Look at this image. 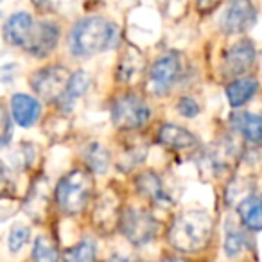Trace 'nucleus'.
<instances>
[{
	"label": "nucleus",
	"mask_w": 262,
	"mask_h": 262,
	"mask_svg": "<svg viewBox=\"0 0 262 262\" xmlns=\"http://www.w3.org/2000/svg\"><path fill=\"white\" fill-rule=\"evenodd\" d=\"M59 36H61V29L58 24L51 20H41V22H36L24 51L33 58H47L56 51Z\"/></svg>",
	"instance_id": "obj_10"
},
{
	"label": "nucleus",
	"mask_w": 262,
	"mask_h": 262,
	"mask_svg": "<svg viewBox=\"0 0 262 262\" xmlns=\"http://www.w3.org/2000/svg\"><path fill=\"white\" fill-rule=\"evenodd\" d=\"M31 2H33V6L40 13L56 11V8H58V4H59V0H31Z\"/></svg>",
	"instance_id": "obj_29"
},
{
	"label": "nucleus",
	"mask_w": 262,
	"mask_h": 262,
	"mask_svg": "<svg viewBox=\"0 0 262 262\" xmlns=\"http://www.w3.org/2000/svg\"><path fill=\"white\" fill-rule=\"evenodd\" d=\"M182 59L176 54H165L151 65L147 74V88L153 95H167L182 79Z\"/></svg>",
	"instance_id": "obj_7"
},
{
	"label": "nucleus",
	"mask_w": 262,
	"mask_h": 262,
	"mask_svg": "<svg viewBox=\"0 0 262 262\" xmlns=\"http://www.w3.org/2000/svg\"><path fill=\"white\" fill-rule=\"evenodd\" d=\"M176 110L182 117L185 119H196L200 115V104L194 97H180L178 102H176Z\"/></svg>",
	"instance_id": "obj_26"
},
{
	"label": "nucleus",
	"mask_w": 262,
	"mask_h": 262,
	"mask_svg": "<svg viewBox=\"0 0 262 262\" xmlns=\"http://www.w3.org/2000/svg\"><path fill=\"white\" fill-rule=\"evenodd\" d=\"M164 262H185V260L180 257H174V255H167V257L164 258Z\"/></svg>",
	"instance_id": "obj_32"
},
{
	"label": "nucleus",
	"mask_w": 262,
	"mask_h": 262,
	"mask_svg": "<svg viewBox=\"0 0 262 262\" xmlns=\"http://www.w3.org/2000/svg\"><path fill=\"white\" fill-rule=\"evenodd\" d=\"M237 214H239L241 225L251 232H260L262 230V198L260 196H248L237 205Z\"/></svg>",
	"instance_id": "obj_20"
},
{
	"label": "nucleus",
	"mask_w": 262,
	"mask_h": 262,
	"mask_svg": "<svg viewBox=\"0 0 262 262\" xmlns=\"http://www.w3.org/2000/svg\"><path fill=\"white\" fill-rule=\"evenodd\" d=\"M34 26V18L26 11H18L15 15H11L4 24V40L8 45L11 47H18L24 51V47L27 45L33 33Z\"/></svg>",
	"instance_id": "obj_12"
},
{
	"label": "nucleus",
	"mask_w": 262,
	"mask_h": 262,
	"mask_svg": "<svg viewBox=\"0 0 262 262\" xmlns=\"http://www.w3.org/2000/svg\"><path fill=\"white\" fill-rule=\"evenodd\" d=\"M33 260L34 262H59V255L54 243L47 235H40L34 241L33 246Z\"/></svg>",
	"instance_id": "obj_24"
},
{
	"label": "nucleus",
	"mask_w": 262,
	"mask_h": 262,
	"mask_svg": "<svg viewBox=\"0 0 262 262\" xmlns=\"http://www.w3.org/2000/svg\"><path fill=\"white\" fill-rule=\"evenodd\" d=\"M135 185L139 194L147 200L149 203L157 205V207H167L171 205V196L165 190V185L162 178L153 171H142L135 180Z\"/></svg>",
	"instance_id": "obj_13"
},
{
	"label": "nucleus",
	"mask_w": 262,
	"mask_h": 262,
	"mask_svg": "<svg viewBox=\"0 0 262 262\" xmlns=\"http://www.w3.org/2000/svg\"><path fill=\"white\" fill-rule=\"evenodd\" d=\"M90 84H92V79L84 70H76V72H72L69 88H67L65 95H63L58 108L61 110L63 113H69L70 110L74 108V104L90 90Z\"/></svg>",
	"instance_id": "obj_19"
},
{
	"label": "nucleus",
	"mask_w": 262,
	"mask_h": 262,
	"mask_svg": "<svg viewBox=\"0 0 262 262\" xmlns=\"http://www.w3.org/2000/svg\"><path fill=\"white\" fill-rule=\"evenodd\" d=\"M83 160L90 172L102 174V172H106V169L110 165V153L99 142H90L83 151Z\"/></svg>",
	"instance_id": "obj_21"
},
{
	"label": "nucleus",
	"mask_w": 262,
	"mask_h": 262,
	"mask_svg": "<svg viewBox=\"0 0 262 262\" xmlns=\"http://www.w3.org/2000/svg\"><path fill=\"white\" fill-rule=\"evenodd\" d=\"M70 77H72V72L67 67L49 65L43 67V69H38L36 72L31 74L29 84L40 99L59 104L67 88H69Z\"/></svg>",
	"instance_id": "obj_5"
},
{
	"label": "nucleus",
	"mask_w": 262,
	"mask_h": 262,
	"mask_svg": "<svg viewBox=\"0 0 262 262\" xmlns=\"http://www.w3.org/2000/svg\"><path fill=\"white\" fill-rule=\"evenodd\" d=\"M221 0H198V11L200 13H212L219 6Z\"/></svg>",
	"instance_id": "obj_30"
},
{
	"label": "nucleus",
	"mask_w": 262,
	"mask_h": 262,
	"mask_svg": "<svg viewBox=\"0 0 262 262\" xmlns=\"http://www.w3.org/2000/svg\"><path fill=\"white\" fill-rule=\"evenodd\" d=\"M257 61V49L253 41L244 38L230 45V49L225 52L221 61V74L226 79H239L244 77Z\"/></svg>",
	"instance_id": "obj_9"
},
{
	"label": "nucleus",
	"mask_w": 262,
	"mask_h": 262,
	"mask_svg": "<svg viewBox=\"0 0 262 262\" xmlns=\"http://www.w3.org/2000/svg\"><path fill=\"white\" fill-rule=\"evenodd\" d=\"M248 244V235L239 225L235 223H228L226 225V235H225V253L226 257L233 258L237 255H241L246 250Z\"/></svg>",
	"instance_id": "obj_22"
},
{
	"label": "nucleus",
	"mask_w": 262,
	"mask_h": 262,
	"mask_svg": "<svg viewBox=\"0 0 262 262\" xmlns=\"http://www.w3.org/2000/svg\"><path fill=\"white\" fill-rule=\"evenodd\" d=\"M29 235H31V230L27 228V226H24V225L13 226L11 232H9V239H8L9 250H11L13 253L20 251L27 244V241H29Z\"/></svg>",
	"instance_id": "obj_25"
},
{
	"label": "nucleus",
	"mask_w": 262,
	"mask_h": 262,
	"mask_svg": "<svg viewBox=\"0 0 262 262\" xmlns=\"http://www.w3.org/2000/svg\"><path fill=\"white\" fill-rule=\"evenodd\" d=\"M214 232L212 217L205 210H187L176 215L169 230V243L182 253H196L208 246Z\"/></svg>",
	"instance_id": "obj_2"
},
{
	"label": "nucleus",
	"mask_w": 262,
	"mask_h": 262,
	"mask_svg": "<svg viewBox=\"0 0 262 262\" xmlns=\"http://www.w3.org/2000/svg\"><path fill=\"white\" fill-rule=\"evenodd\" d=\"M230 126L244 140L253 146H262V117L251 112H233L230 115Z\"/></svg>",
	"instance_id": "obj_16"
},
{
	"label": "nucleus",
	"mask_w": 262,
	"mask_h": 262,
	"mask_svg": "<svg viewBox=\"0 0 262 262\" xmlns=\"http://www.w3.org/2000/svg\"><path fill=\"white\" fill-rule=\"evenodd\" d=\"M120 215L122 212L119 210V203L117 198L113 194H110V190H106L102 194V198H99L97 205L94 208V221L97 225L99 230L108 232L115 225H120Z\"/></svg>",
	"instance_id": "obj_17"
},
{
	"label": "nucleus",
	"mask_w": 262,
	"mask_h": 262,
	"mask_svg": "<svg viewBox=\"0 0 262 262\" xmlns=\"http://www.w3.org/2000/svg\"><path fill=\"white\" fill-rule=\"evenodd\" d=\"M94 196V178L88 169H72L56 185V203L59 210L76 215L86 208Z\"/></svg>",
	"instance_id": "obj_3"
},
{
	"label": "nucleus",
	"mask_w": 262,
	"mask_h": 262,
	"mask_svg": "<svg viewBox=\"0 0 262 262\" xmlns=\"http://www.w3.org/2000/svg\"><path fill=\"white\" fill-rule=\"evenodd\" d=\"M257 92H258V81L255 77L244 76L239 77V79L230 81L225 94H226V101H228V104L232 108H241L246 102H250Z\"/></svg>",
	"instance_id": "obj_18"
},
{
	"label": "nucleus",
	"mask_w": 262,
	"mask_h": 262,
	"mask_svg": "<svg viewBox=\"0 0 262 262\" xmlns=\"http://www.w3.org/2000/svg\"><path fill=\"white\" fill-rule=\"evenodd\" d=\"M108 262H135V260L129 258V257H126V255H113Z\"/></svg>",
	"instance_id": "obj_31"
},
{
	"label": "nucleus",
	"mask_w": 262,
	"mask_h": 262,
	"mask_svg": "<svg viewBox=\"0 0 262 262\" xmlns=\"http://www.w3.org/2000/svg\"><path fill=\"white\" fill-rule=\"evenodd\" d=\"M11 113H8L4 110V115H2V147H8L9 142H11V137H13V126H15V120L13 117H9Z\"/></svg>",
	"instance_id": "obj_27"
},
{
	"label": "nucleus",
	"mask_w": 262,
	"mask_h": 262,
	"mask_svg": "<svg viewBox=\"0 0 262 262\" xmlns=\"http://www.w3.org/2000/svg\"><path fill=\"white\" fill-rule=\"evenodd\" d=\"M120 232L135 246H144L155 239L158 232V221L149 210L142 207H127L120 215Z\"/></svg>",
	"instance_id": "obj_6"
},
{
	"label": "nucleus",
	"mask_w": 262,
	"mask_h": 262,
	"mask_svg": "<svg viewBox=\"0 0 262 262\" xmlns=\"http://www.w3.org/2000/svg\"><path fill=\"white\" fill-rule=\"evenodd\" d=\"M157 140L171 151H192L194 147H198V139L189 129L171 122L164 124L158 129Z\"/></svg>",
	"instance_id": "obj_15"
},
{
	"label": "nucleus",
	"mask_w": 262,
	"mask_h": 262,
	"mask_svg": "<svg viewBox=\"0 0 262 262\" xmlns=\"http://www.w3.org/2000/svg\"><path fill=\"white\" fill-rule=\"evenodd\" d=\"M110 115H112V124L117 129L135 131L149 122L151 110L142 95L135 92H126L113 101Z\"/></svg>",
	"instance_id": "obj_4"
},
{
	"label": "nucleus",
	"mask_w": 262,
	"mask_h": 262,
	"mask_svg": "<svg viewBox=\"0 0 262 262\" xmlns=\"http://www.w3.org/2000/svg\"><path fill=\"white\" fill-rule=\"evenodd\" d=\"M144 67H146V59L142 52L133 45H126L117 63V79L124 84L135 83L144 74Z\"/></svg>",
	"instance_id": "obj_14"
},
{
	"label": "nucleus",
	"mask_w": 262,
	"mask_h": 262,
	"mask_svg": "<svg viewBox=\"0 0 262 262\" xmlns=\"http://www.w3.org/2000/svg\"><path fill=\"white\" fill-rule=\"evenodd\" d=\"M257 9L251 0H230L219 18V29L226 36H237L257 24Z\"/></svg>",
	"instance_id": "obj_8"
},
{
	"label": "nucleus",
	"mask_w": 262,
	"mask_h": 262,
	"mask_svg": "<svg viewBox=\"0 0 262 262\" xmlns=\"http://www.w3.org/2000/svg\"><path fill=\"white\" fill-rule=\"evenodd\" d=\"M119 27L104 16H86L72 27L69 36V49L72 56L86 59L106 52L119 43Z\"/></svg>",
	"instance_id": "obj_1"
},
{
	"label": "nucleus",
	"mask_w": 262,
	"mask_h": 262,
	"mask_svg": "<svg viewBox=\"0 0 262 262\" xmlns=\"http://www.w3.org/2000/svg\"><path fill=\"white\" fill-rule=\"evenodd\" d=\"M9 113L13 120L24 129H29L40 120L41 104L36 97L27 94H15L9 99Z\"/></svg>",
	"instance_id": "obj_11"
},
{
	"label": "nucleus",
	"mask_w": 262,
	"mask_h": 262,
	"mask_svg": "<svg viewBox=\"0 0 262 262\" xmlns=\"http://www.w3.org/2000/svg\"><path fill=\"white\" fill-rule=\"evenodd\" d=\"M95 244L84 239L63 251V262H95Z\"/></svg>",
	"instance_id": "obj_23"
},
{
	"label": "nucleus",
	"mask_w": 262,
	"mask_h": 262,
	"mask_svg": "<svg viewBox=\"0 0 262 262\" xmlns=\"http://www.w3.org/2000/svg\"><path fill=\"white\" fill-rule=\"evenodd\" d=\"M16 74H18V65H15V63H8V65H4V67H2V70H0L2 83L9 84L16 77Z\"/></svg>",
	"instance_id": "obj_28"
}]
</instances>
